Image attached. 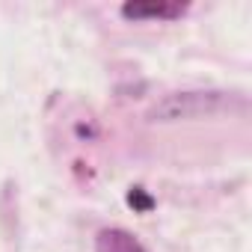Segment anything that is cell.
I'll return each instance as SVG.
<instances>
[{"label":"cell","instance_id":"6da1fadb","mask_svg":"<svg viewBox=\"0 0 252 252\" xmlns=\"http://www.w3.org/2000/svg\"><path fill=\"white\" fill-rule=\"evenodd\" d=\"M234 104L231 95L225 92H178L166 95L149 110V122H190V119H205L228 110Z\"/></svg>","mask_w":252,"mask_h":252},{"label":"cell","instance_id":"7a4b0ae2","mask_svg":"<svg viewBox=\"0 0 252 252\" xmlns=\"http://www.w3.org/2000/svg\"><path fill=\"white\" fill-rule=\"evenodd\" d=\"M98 252H143V246L125 231H101L98 234Z\"/></svg>","mask_w":252,"mask_h":252},{"label":"cell","instance_id":"3957f363","mask_svg":"<svg viewBox=\"0 0 252 252\" xmlns=\"http://www.w3.org/2000/svg\"><path fill=\"white\" fill-rule=\"evenodd\" d=\"M163 6L160 3H128L125 6V15L128 18H140V15H158Z\"/></svg>","mask_w":252,"mask_h":252},{"label":"cell","instance_id":"277c9868","mask_svg":"<svg viewBox=\"0 0 252 252\" xmlns=\"http://www.w3.org/2000/svg\"><path fill=\"white\" fill-rule=\"evenodd\" d=\"M128 205L137 208V211H152V199H149L143 190H131V193H128Z\"/></svg>","mask_w":252,"mask_h":252}]
</instances>
